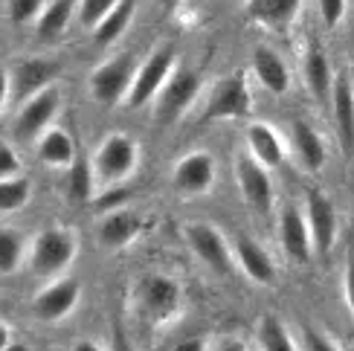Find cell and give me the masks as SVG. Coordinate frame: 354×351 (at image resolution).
Returning <instances> with one entry per match:
<instances>
[{"label": "cell", "instance_id": "22", "mask_svg": "<svg viewBox=\"0 0 354 351\" xmlns=\"http://www.w3.org/2000/svg\"><path fill=\"white\" fill-rule=\"evenodd\" d=\"M35 154L44 166L50 169H70L76 163V140H73L64 128H50L47 134H41L35 142Z\"/></svg>", "mask_w": 354, "mask_h": 351}, {"label": "cell", "instance_id": "26", "mask_svg": "<svg viewBox=\"0 0 354 351\" xmlns=\"http://www.w3.org/2000/svg\"><path fill=\"white\" fill-rule=\"evenodd\" d=\"M134 9H137V0H120V3L93 26V41L99 47H111V44H116V38H122V32L131 26V21H134Z\"/></svg>", "mask_w": 354, "mask_h": 351}, {"label": "cell", "instance_id": "4", "mask_svg": "<svg viewBox=\"0 0 354 351\" xmlns=\"http://www.w3.org/2000/svg\"><path fill=\"white\" fill-rule=\"evenodd\" d=\"M177 70V50L171 44H160V47L151 50V55L145 58L140 64L137 76H134V84L128 91V99H125V108L128 111H137L142 105L157 99V93L166 87V82L174 76Z\"/></svg>", "mask_w": 354, "mask_h": 351}, {"label": "cell", "instance_id": "39", "mask_svg": "<svg viewBox=\"0 0 354 351\" xmlns=\"http://www.w3.org/2000/svg\"><path fill=\"white\" fill-rule=\"evenodd\" d=\"M218 351H250V348H247V345H244L241 340H227V343L221 345Z\"/></svg>", "mask_w": 354, "mask_h": 351}, {"label": "cell", "instance_id": "31", "mask_svg": "<svg viewBox=\"0 0 354 351\" xmlns=\"http://www.w3.org/2000/svg\"><path fill=\"white\" fill-rule=\"evenodd\" d=\"M50 0H6V9H9V18L15 26H24V23H35L41 18V12L47 9Z\"/></svg>", "mask_w": 354, "mask_h": 351}, {"label": "cell", "instance_id": "17", "mask_svg": "<svg viewBox=\"0 0 354 351\" xmlns=\"http://www.w3.org/2000/svg\"><path fill=\"white\" fill-rule=\"evenodd\" d=\"M253 73L259 84L273 96H285L290 91V70L285 58L279 55L270 44H256L253 50Z\"/></svg>", "mask_w": 354, "mask_h": 351}, {"label": "cell", "instance_id": "7", "mask_svg": "<svg viewBox=\"0 0 354 351\" xmlns=\"http://www.w3.org/2000/svg\"><path fill=\"white\" fill-rule=\"evenodd\" d=\"M253 111V93H250V82L244 73H230V76L218 79L209 91L206 108L201 113L203 122L215 120H244Z\"/></svg>", "mask_w": 354, "mask_h": 351}, {"label": "cell", "instance_id": "40", "mask_svg": "<svg viewBox=\"0 0 354 351\" xmlns=\"http://www.w3.org/2000/svg\"><path fill=\"white\" fill-rule=\"evenodd\" d=\"M157 3H160V6H163L166 12H177V9H180V6H186V0H157Z\"/></svg>", "mask_w": 354, "mask_h": 351}, {"label": "cell", "instance_id": "35", "mask_svg": "<svg viewBox=\"0 0 354 351\" xmlns=\"http://www.w3.org/2000/svg\"><path fill=\"white\" fill-rule=\"evenodd\" d=\"M302 351H340V345H337L331 337H326V334L305 328L302 331Z\"/></svg>", "mask_w": 354, "mask_h": 351}, {"label": "cell", "instance_id": "10", "mask_svg": "<svg viewBox=\"0 0 354 351\" xmlns=\"http://www.w3.org/2000/svg\"><path fill=\"white\" fill-rule=\"evenodd\" d=\"M270 169L261 166L253 154H241L235 160V178H239V189L247 200L250 209H256L259 215H268L273 207V180H270Z\"/></svg>", "mask_w": 354, "mask_h": 351}, {"label": "cell", "instance_id": "6", "mask_svg": "<svg viewBox=\"0 0 354 351\" xmlns=\"http://www.w3.org/2000/svg\"><path fill=\"white\" fill-rule=\"evenodd\" d=\"M137 166H140V145L128 134H108L93 157L96 180L105 186L128 180L137 171Z\"/></svg>", "mask_w": 354, "mask_h": 351}, {"label": "cell", "instance_id": "20", "mask_svg": "<svg viewBox=\"0 0 354 351\" xmlns=\"http://www.w3.org/2000/svg\"><path fill=\"white\" fill-rule=\"evenodd\" d=\"M331 111H334V125H337V137H340L343 151H354V87L348 76H337L334 82V93H331Z\"/></svg>", "mask_w": 354, "mask_h": 351}, {"label": "cell", "instance_id": "38", "mask_svg": "<svg viewBox=\"0 0 354 351\" xmlns=\"http://www.w3.org/2000/svg\"><path fill=\"white\" fill-rule=\"evenodd\" d=\"M174 351H206V340L203 337H192V340H183L177 343Z\"/></svg>", "mask_w": 354, "mask_h": 351}, {"label": "cell", "instance_id": "13", "mask_svg": "<svg viewBox=\"0 0 354 351\" xmlns=\"http://www.w3.org/2000/svg\"><path fill=\"white\" fill-rule=\"evenodd\" d=\"M186 241L195 250V256L209 265L215 273H230L232 270V253L227 238L221 236V229L212 224H189L186 227Z\"/></svg>", "mask_w": 354, "mask_h": 351}, {"label": "cell", "instance_id": "23", "mask_svg": "<svg viewBox=\"0 0 354 351\" xmlns=\"http://www.w3.org/2000/svg\"><path fill=\"white\" fill-rule=\"evenodd\" d=\"M302 73H305V84H308V91L314 93V99H317V102L331 99L337 76H334V67H331V61H328V55L322 53V50L317 47V44H311V47H308V53H305V64H302Z\"/></svg>", "mask_w": 354, "mask_h": 351}, {"label": "cell", "instance_id": "34", "mask_svg": "<svg viewBox=\"0 0 354 351\" xmlns=\"http://www.w3.org/2000/svg\"><path fill=\"white\" fill-rule=\"evenodd\" d=\"M18 174H24V163L21 157L15 154V149L9 142L0 145V180H9V178H18Z\"/></svg>", "mask_w": 354, "mask_h": 351}, {"label": "cell", "instance_id": "27", "mask_svg": "<svg viewBox=\"0 0 354 351\" xmlns=\"http://www.w3.org/2000/svg\"><path fill=\"white\" fill-rule=\"evenodd\" d=\"M259 348L261 351H299L288 325L279 316H264L259 323Z\"/></svg>", "mask_w": 354, "mask_h": 351}, {"label": "cell", "instance_id": "19", "mask_svg": "<svg viewBox=\"0 0 354 351\" xmlns=\"http://www.w3.org/2000/svg\"><path fill=\"white\" fill-rule=\"evenodd\" d=\"M247 151L268 169H279L285 163V157H288L282 134H279L276 128H270L268 122L247 125Z\"/></svg>", "mask_w": 354, "mask_h": 351}, {"label": "cell", "instance_id": "41", "mask_svg": "<svg viewBox=\"0 0 354 351\" xmlns=\"http://www.w3.org/2000/svg\"><path fill=\"white\" fill-rule=\"evenodd\" d=\"M73 351H102V348L96 343H91V340H82V343L73 345Z\"/></svg>", "mask_w": 354, "mask_h": 351}, {"label": "cell", "instance_id": "32", "mask_svg": "<svg viewBox=\"0 0 354 351\" xmlns=\"http://www.w3.org/2000/svg\"><path fill=\"white\" fill-rule=\"evenodd\" d=\"M120 3V0H79V23L84 26V29H93L105 15Z\"/></svg>", "mask_w": 354, "mask_h": 351}, {"label": "cell", "instance_id": "28", "mask_svg": "<svg viewBox=\"0 0 354 351\" xmlns=\"http://www.w3.org/2000/svg\"><path fill=\"white\" fill-rule=\"evenodd\" d=\"M93 166L87 157H76V163L67 169V195L73 200H87L93 195Z\"/></svg>", "mask_w": 354, "mask_h": 351}, {"label": "cell", "instance_id": "12", "mask_svg": "<svg viewBox=\"0 0 354 351\" xmlns=\"http://www.w3.org/2000/svg\"><path fill=\"white\" fill-rule=\"evenodd\" d=\"M82 299V285L76 279H58L47 287H41L32 296V314L41 323H62L64 316L76 311Z\"/></svg>", "mask_w": 354, "mask_h": 351}, {"label": "cell", "instance_id": "15", "mask_svg": "<svg viewBox=\"0 0 354 351\" xmlns=\"http://www.w3.org/2000/svg\"><path fill=\"white\" fill-rule=\"evenodd\" d=\"M244 15L270 32H288L302 15V0H244Z\"/></svg>", "mask_w": 354, "mask_h": 351}, {"label": "cell", "instance_id": "1", "mask_svg": "<svg viewBox=\"0 0 354 351\" xmlns=\"http://www.w3.org/2000/svg\"><path fill=\"white\" fill-rule=\"evenodd\" d=\"M180 308H183V290L171 276L149 273L131 287V311L151 328L169 325L171 319H177Z\"/></svg>", "mask_w": 354, "mask_h": 351}, {"label": "cell", "instance_id": "2", "mask_svg": "<svg viewBox=\"0 0 354 351\" xmlns=\"http://www.w3.org/2000/svg\"><path fill=\"white\" fill-rule=\"evenodd\" d=\"M58 73H62V64L55 58H38V55L12 58L3 73V108H12L15 102L24 105L26 99L53 87Z\"/></svg>", "mask_w": 354, "mask_h": 351}, {"label": "cell", "instance_id": "25", "mask_svg": "<svg viewBox=\"0 0 354 351\" xmlns=\"http://www.w3.org/2000/svg\"><path fill=\"white\" fill-rule=\"evenodd\" d=\"M73 12H79V0H50L47 9L41 12V18L35 21V38L38 41L62 38V32L73 18Z\"/></svg>", "mask_w": 354, "mask_h": 351}, {"label": "cell", "instance_id": "36", "mask_svg": "<svg viewBox=\"0 0 354 351\" xmlns=\"http://www.w3.org/2000/svg\"><path fill=\"white\" fill-rule=\"evenodd\" d=\"M125 200H128V189H108L102 198H96V207L102 212H111V209L125 207Z\"/></svg>", "mask_w": 354, "mask_h": 351}, {"label": "cell", "instance_id": "42", "mask_svg": "<svg viewBox=\"0 0 354 351\" xmlns=\"http://www.w3.org/2000/svg\"><path fill=\"white\" fill-rule=\"evenodd\" d=\"M0 351H29V348H26L24 343H9L6 348H0Z\"/></svg>", "mask_w": 354, "mask_h": 351}, {"label": "cell", "instance_id": "24", "mask_svg": "<svg viewBox=\"0 0 354 351\" xmlns=\"http://www.w3.org/2000/svg\"><path fill=\"white\" fill-rule=\"evenodd\" d=\"M290 142H293V151H297V157L302 160V166L308 171H319L322 166H326V142H322V137L314 131V125H308L305 120H297L290 125Z\"/></svg>", "mask_w": 354, "mask_h": 351}, {"label": "cell", "instance_id": "30", "mask_svg": "<svg viewBox=\"0 0 354 351\" xmlns=\"http://www.w3.org/2000/svg\"><path fill=\"white\" fill-rule=\"evenodd\" d=\"M29 192H32V186H29V178H24V174L0 180V212L9 215V212H18L21 207H26Z\"/></svg>", "mask_w": 354, "mask_h": 351}, {"label": "cell", "instance_id": "18", "mask_svg": "<svg viewBox=\"0 0 354 351\" xmlns=\"http://www.w3.org/2000/svg\"><path fill=\"white\" fill-rule=\"evenodd\" d=\"M140 232H142V218L134 209L120 207V209L105 212V218H102L99 241H102V247H108V250H122V247L134 244Z\"/></svg>", "mask_w": 354, "mask_h": 351}, {"label": "cell", "instance_id": "29", "mask_svg": "<svg viewBox=\"0 0 354 351\" xmlns=\"http://www.w3.org/2000/svg\"><path fill=\"white\" fill-rule=\"evenodd\" d=\"M24 261V236L18 229L3 227L0 229V273L12 276Z\"/></svg>", "mask_w": 354, "mask_h": 351}, {"label": "cell", "instance_id": "11", "mask_svg": "<svg viewBox=\"0 0 354 351\" xmlns=\"http://www.w3.org/2000/svg\"><path fill=\"white\" fill-rule=\"evenodd\" d=\"M174 189L183 198H201L215 186V157L209 151H192L177 160L171 174Z\"/></svg>", "mask_w": 354, "mask_h": 351}, {"label": "cell", "instance_id": "9", "mask_svg": "<svg viewBox=\"0 0 354 351\" xmlns=\"http://www.w3.org/2000/svg\"><path fill=\"white\" fill-rule=\"evenodd\" d=\"M58 111H62V93L53 84L47 91L35 93L32 99H26L18 108V113H15V137L21 142H38V137L53 128Z\"/></svg>", "mask_w": 354, "mask_h": 351}, {"label": "cell", "instance_id": "43", "mask_svg": "<svg viewBox=\"0 0 354 351\" xmlns=\"http://www.w3.org/2000/svg\"><path fill=\"white\" fill-rule=\"evenodd\" d=\"M201 3V0H186V6H198Z\"/></svg>", "mask_w": 354, "mask_h": 351}, {"label": "cell", "instance_id": "3", "mask_svg": "<svg viewBox=\"0 0 354 351\" xmlns=\"http://www.w3.org/2000/svg\"><path fill=\"white\" fill-rule=\"evenodd\" d=\"M137 70H140V64H137L134 53L111 55L108 61H102L91 73V79H87V91H91V96L99 102L102 108H113V105H120V102L125 105Z\"/></svg>", "mask_w": 354, "mask_h": 351}, {"label": "cell", "instance_id": "14", "mask_svg": "<svg viewBox=\"0 0 354 351\" xmlns=\"http://www.w3.org/2000/svg\"><path fill=\"white\" fill-rule=\"evenodd\" d=\"M279 241H282V250L290 261L308 265L311 250H314V236H311V227H308V215H302L297 207H285L282 218H279Z\"/></svg>", "mask_w": 354, "mask_h": 351}, {"label": "cell", "instance_id": "5", "mask_svg": "<svg viewBox=\"0 0 354 351\" xmlns=\"http://www.w3.org/2000/svg\"><path fill=\"white\" fill-rule=\"evenodd\" d=\"M79 256V238L73 229L64 227H50L35 236L29 247V267L38 276H55L73 265Z\"/></svg>", "mask_w": 354, "mask_h": 351}, {"label": "cell", "instance_id": "33", "mask_svg": "<svg viewBox=\"0 0 354 351\" xmlns=\"http://www.w3.org/2000/svg\"><path fill=\"white\" fill-rule=\"evenodd\" d=\"M317 6H319V18L326 23V29H337L346 18L348 0H317Z\"/></svg>", "mask_w": 354, "mask_h": 351}, {"label": "cell", "instance_id": "16", "mask_svg": "<svg viewBox=\"0 0 354 351\" xmlns=\"http://www.w3.org/2000/svg\"><path fill=\"white\" fill-rule=\"evenodd\" d=\"M308 227H311V236H314V250L319 256L331 253V247L337 241V209L334 203L322 195V192H311L308 195Z\"/></svg>", "mask_w": 354, "mask_h": 351}, {"label": "cell", "instance_id": "8", "mask_svg": "<svg viewBox=\"0 0 354 351\" xmlns=\"http://www.w3.org/2000/svg\"><path fill=\"white\" fill-rule=\"evenodd\" d=\"M203 91V79L195 70H174V76L166 82V87L154 99V120L157 122H177L180 116L195 105Z\"/></svg>", "mask_w": 354, "mask_h": 351}, {"label": "cell", "instance_id": "37", "mask_svg": "<svg viewBox=\"0 0 354 351\" xmlns=\"http://www.w3.org/2000/svg\"><path fill=\"white\" fill-rule=\"evenodd\" d=\"M343 294H346V305H348V311H351V316H354V258L348 261L346 276H343Z\"/></svg>", "mask_w": 354, "mask_h": 351}, {"label": "cell", "instance_id": "21", "mask_svg": "<svg viewBox=\"0 0 354 351\" xmlns=\"http://www.w3.org/2000/svg\"><path fill=\"white\" fill-rule=\"evenodd\" d=\"M235 261H239V267L247 273V279H253L256 285H270L276 279V265L270 253L264 250V247L253 238L241 236L235 241Z\"/></svg>", "mask_w": 354, "mask_h": 351}]
</instances>
